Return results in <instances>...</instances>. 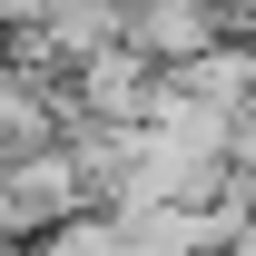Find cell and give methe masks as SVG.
I'll list each match as a JSON object with an SVG mask.
<instances>
[{
  "mask_svg": "<svg viewBox=\"0 0 256 256\" xmlns=\"http://www.w3.org/2000/svg\"><path fill=\"white\" fill-rule=\"evenodd\" d=\"M118 40L148 69H188L197 50L226 40V20H217V0H128V10H118Z\"/></svg>",
  "mask_w": 256,
  "mask_h": 256,
  "instance_id": "6da1fadb",
  "label": "cell"
},
{
  "mask_svg": "<svg viewBox=\"0 0 256 256\" xmlns=\"http://www.w3.org/2000/svg\"><path fill=\"white\" fill-rule=\"evenodd\" d=\"M148 89H158V69L138 60L128 40H108V50H89V60L69 69V108L98 118V128H138L148 118Z\"/></svg>",
  "mask_w": 256,
  "mask_h": 256,
  "instance_id": "7a4b0ae2",
  "label": "cell"
},
{
  "mask_svg": "<svg viewBox=\"0 0 256 256\" xmlns=\"http://www.w3.org/2000/svg\"><path fill=\"white\" fill-rule=\"evenodd\" d=\"M168 79H178L197 108H217V118H246V108H256V50H246V40H217V50H197V60L168 69Z\"/></svg>",
  "mask_w": 256,
  "mask_h": 256,
  "instance_id": "3957f363",
  "label": "cell"
}]
</instances>
